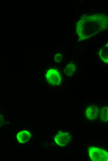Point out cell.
Listing matches in <instances>:
<instances>
[{
	"mask_svg": "<svg viewBox=\"0 0 108 161\" xmlns=\"http://www.w3.org/2000/svg\"><path fill=\"white\" fill-rule=\"evenodd\" d=\"M31 137V134L29 131L24 130L20 132L17 134L16 138L19 142L25 143L28 141Z\"/></svg>",
	"mask_w": 108,
	"mask_h": 161,
	"instance_id": "obj_5",
	"label": "cell"
},
{
	"mask_svg": "<svg viewBox=\"0 0 108 161\" xmlns=\"http://www.w3.org/2000/svg\"><path fill=\"white\" fill-rule=\"evenodd\" d=\"M75 70V65L72 63L68 64L64 69V72L65 74L68 76H71Z\"/></svg>",
	"mask_w": 108,
	"mask_h": 161,
	"instance_id": "obj_8",
	"label": "cell"
},
{
	"mask_svg": "<svg viewBox=\"0 0 108 161\" xmlns=\"http://www.w3.org/2000/svg\"><path fill=\"white\" fill-rule=\"evenodd\" d=\"M85 115L88 119L93 120L97 118L99 114L98 107L94 105L88 107L85 110Z\"/></svg>",
	"mask_w": 108,
	"mask_h": 161,
	"instance_id": "obj_4",
	"label": "cell"
},
{
	"mask_svg": "<svg viewBox=\"0 0 108 161\" xmlns=\"http://www.w3.org/2000/svg\"><path fill=\"white\" fill-rule=\"evenodd\" d=\"M46 79L48 83L53 85H59L61 81L60 74L57 71L54 69L48 71L46 75Z\"/></svg>",
	"mask_w": 108,
	"mask_h": 161,
	"instance_id": "obj_2",
	"label": "cell"
},
{
	"mask_svg": "<svg viewBox=\"0 0 108 161\" xmlns=\"http://www.w3.org/2000/svg\"><path fill=\"white\" fill-rule=\"evenodd\" d=\"M108 108L107 107L101 108L100 110V116L101 120L105 123L108 122Z\"/></svg>",
	"mask_w": 108,
	"mask_h": 161,
	"instance_id": "obj_6",
	"label": "cell"
},
{
	"mask_svg": "<svg viewBox=\"0 0 108 161\" xmlns=\"http://www.w3.org/2000/svg\"><path fill=\"white\" fill-rule=\"evenodd\" d=\"M99 54L101 59L104 62L108 63V46H105L100 50Z\"/></svg>",
	"mask_w": 108,
	"mask_h": 161,
	"instance_id": "obj_7",
	"label": "cell"
},
{
	"mask_svg": "<svg viewBox=\"0 0 108 161\" xmlns=\"http://www.w3.org/2000/svg\"><path fill=\"white\" fill-rule=\"evenodd\" d=\"M54 139L56 143L60 146H65L71 140V137L69 133L59 131L55 135Z\"/></svg>",
	"mask_w": 108,
	"mask_h": 161,
	"instance_id": "obj_3",
	"label": "cell"
},
{
	"mask_svg": "<svg viewBox=\"0 0 108 161\" xmlns=\"http://www.w3.org/2000/svg\"><path fill=\"white\" fill-rule=\"evenodd\" d=\"M62 56L59 53L57 54L54 57V60L57 62H59L62 59Z\"/></svg>",
	"mask_w": 108,
	"mask_h": 161,
	"instance_id": "obj_9",
	"label": "cell"
},
{
	"mask_svg": "<svg viewBox=\"0 0 108 161\" xmlns=\"http://www.w3.org/2000/svg\"><path fill=\"white\" fill-rule=\"evenodd\" d=\"M4 120V118L3 116L0 114V124L3 122Z\"/></svg>",
	"mask_w": 108,
	"mask_h": 161,
	"instance_id": "obj_10",
	"label": "cell"
},
{
	"mask_svg": "<svg viewBox=\"0 0 108 161\" xmlns=\"http://www.w3.org/2000/svg\"><path fill=\"white\" fill-rule=\"evenodd\" d=\"M88 152L90 159L93 161H106L108 160V154L105 150L95 147L88 148Z\"/></svg>",
	"mask_w": 108,
	"mask_h": 161,
	"instance_id": "obj_1",
	"label": "cell"
}]
</instances>
